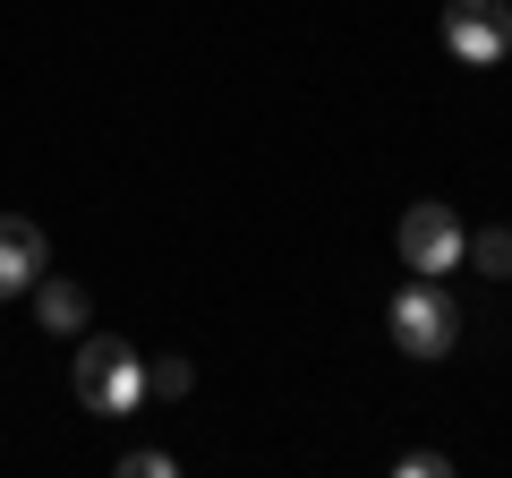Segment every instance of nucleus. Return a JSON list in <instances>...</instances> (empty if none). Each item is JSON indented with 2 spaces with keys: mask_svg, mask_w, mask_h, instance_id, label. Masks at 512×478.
Wrapping results in <instances>:
<instances>
[{
  "mask_svg": "<svg viewBox=\"0 0 512 478\" xmlns=\"http://www.w3.org/2000/svg\"><path fill=\"white\" fill-rule=\"evenodd\" d=\"M69 385L94 419H128L146 402V359L120 342V333H77V359H69Z\"/></svg>",
  "mask_w": 512,
  "mask_h": 478,
  "instance_id": "f257e3e1",
  "label": "nucleus"
},
{
  "mask_svg": "<svg viewBox=\"0 0 512 478\" xmlns=\"http://www.w3.org/2000/svg\"><path fill=\"white\" fill-rule=\"evenodd\" d=\"M384 333H393V350H410V359H444V350L461 342V308H453V291H444V274H410V291L384 308Z\"/></svg>",
  "mask_w": 512,
  "mask_h": 478,
  "instance_id": "f03ea898",
  "label": "nucleus"
},
{
  "mask_svg": "<svg viewBox=\"0 0 512 478\" xmlns=\"http://www.w3.org/2000/svg\"><path fill=\"white\" fill-rule=\"evenodd\" d=\"M444 52L470 60V69H495L512 52V0H444Z\"/></svg>",
  "mask_w": 512,
  "mask_h": 478,
  "instance_id": "7ed1b4c3",
  "label": "nucleus"
},
{
  "mask_svg": "<svg viewBox=\"0 0 512 478\" xmlns=\"http://www.w3.org/2000/svg\"><path fill=\"white\" fill-rule=\"evenodd\" d=\"M461 239H470V231H461V214L427 197V205H410V214H402L393 248H402L410 274H453V265H461Z\"/></svg>",
  "mask_w": 512,
  "mask_h": 478,
  "instance_id": "20e7f679",
  "label": "nucleus"
},
{
  "mask_svg": "<svg viewBox=\"0 0 512 478\" xmlns=\"http://www.w3.org/2000/svg\"><path fill=\"white\" fill-rule=\"evenodd\" d=\"M52 265V239H43V222L26 214H0V299L35 291V274Z\"/></svg>",
  "mask_w": 512,
  "mask_h": 478,
  "instance_id": "39448f33",
  "label": "nucleus"
},
{
  "mask_svg": "<svg viewBox=\"0 0 512 478\" xmlns=\"http://www.w3.org/2000/svg\"><path fill=\"white\" fill-rule=\"evenodd\" d=\"M35 325L43 333H86V282H69V274H52V265H43L35 274Z\"/></svg>",
  "mask_w": 512,
  "mask_h": 478,
  "instance_id": "423d86ee",
  "label": "nucleus"
},
{
  "mask_svg": "<svg viewBox=\"0 0 512 478\" xmlns=\"http://www.w3.org/2000/svg\"><path fill=\"white\" fill-rule=\"evenodd\" d=\"M461 257H470L487 282H512V231H504V222H487L478 239H461Z\"/></svg>",
  "mask_w": 512,
  "mask_h": 478,
  "instance_id": "0eeeda50",
  "label": "nucleus"
},
{
  "mask_svg": "<svg viewBox=\"0 0 512 478\" xmlns=\"http://www.w3.org/2000/svg\"><path fill=\"white\" fill-rule=\"evenodd\" d=\"M188 385H197V368H188V359H154V368H146V393H163V402H180Z\"/></svg>",
  "mask_w": 512,
  "mask_h": 478,
  "instance_id": "6e6552de",
  "label": "nucleus"
},
{
  "mask_svg": "<svg viewBox=\"0 0 512 478\" xmlns=\"http://www.w3.org/2000/svg\"><path fill=\"white\" fill-rule=\"evenodd\" d=\"M120 470H128V478H171V470H180V461H171V453H128Z\"/></svg>",
  "mask_w": 512,
  "mask_h": 478,
  "instance_id": "1a4fd4ad",
  "label": "nucleus"
},
{
  "mask_svg": "<svg viewBox=\"0 0 512 478\" xmlns=\"http://www.w3.org/2000/svg\"><path fill=\"white\" fill-rule=\"evenodd\" d=\"M444 470H453L444 453H402V478H444Z\"/></svg>",
  "mask_w": 512,
  "mask_h": 478,
  "instance_id": "9d476101",
  "label": "nucleus"
}]
</instances>
